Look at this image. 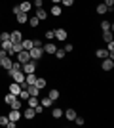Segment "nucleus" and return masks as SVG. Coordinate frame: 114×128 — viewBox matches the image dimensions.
<instances>
[{
  "mask_svg": "<svg viewBox=\"0 0 114 128\" xmlns=\"http://www.w3.org/2000/svg\"><path fill=\"white\" fill-rule=\"evenodd\" d=\"M36 69H38V63L36 61H27V63H21V71L25 73V75H29V73H36Z\"/></svg>",
  "mask_w": 114,
  "mask_h": 128,
  "instance_id": "nucleus-1",
  "label": "nucleus"
},
{
  "mask_svg": "<svg viewBox=\"0 0 114 128\" xmlns=\"http://www.w3.org/2000/svg\"><path fill=\"white\" fill-rule=\"evenodd\" d=\"M29 56H31V59L33 61H42V58H44V50L42 48H31L29 50Z\"/></svg>",
  "mask_w": 114,
  "mask_h": 128,
  "instance_id": "nucleus-2",
  "label": "nucleus"
},
{
  "mask_svg": "<svg viewBox=\"0 0 114 128\" xmlns=\"http://www.w3.org/2000/svg\"><path fill=\"white\" fill-rule=\"evenodd\" d=\"M101 69L103 71H112L114 69V59L112 58H105V59H101Z\"/></svg>",
  "mask_w": 114,
  "mask_h": 128,
  "instance_id": "nucleus-3",
  "label": "nucleus"
},
{
  "mask_svg": "<svg viewBox=\"0 0 114 128\" xmlns=\"http://www.w3.org/2000/svg\"><path fill=\"white\" fill-rule=\"evenodd\" d=\"M10 40H11V44H21V40H23L21 31H10Z\"/></svg>",
  "mask_w": 114,
  "mask_h": 128,
  "instance_id": "nucleus-4",
  "label": "nucleus"
},
{
  "mask_svg": "<svg viewBox=\"0 0 114 128\" xmlns=\"http://www.w3.org/2000/svg\"><path fill=\"white\" fill-rule=\"evenodd\" d=\"M8 118H10V120H13V122H19V118H21V109H10Z\"/></svg>",
  "mask_w": 114,
  "mask_h": 128,
  "instance_id": "nucleus-5",
  "label": "nucleus"
},
{
  "mask_svg": "<svg viewBox=\"0 0 114 128\" xmlns=\"http://www.w3.org/2000/svg\"><path fill=\"white\" fill-rule=\"evenodd\" d=\"M17 61H19V63H27V61H31V56H29L27 50H21V52H17Z\"/></svg>",
  "mask_w": 114,
  "mask_h": 128,
  "instance_id": "nucleus-6",
  "label": "nucleus"
},
{
  "mask_svg": "<svg viewBox=\"0 0 114 128\" xmlns=\"http://www.w3.org/2000/svg\"><path fill=\"white\" fill-rule=\"evenodd\" d=\"M53 32H55V38H57V40H61V42H65L67 36H69V32H67L65 29H53Z\"/></svg>",
  "mask_w": 114,
  "mask_h": 128,
  "instance_id": "nucleus-7",
  "label": "nucleus"
},
{
  "mask_svg": "<svg viewBox=\"0 0 114 128\" xmlns=\"http://www.w3.org/2000/svg\"><path fill=\"white\" fill-rule=\"evenodd\" d=\"M8 92H11L13 96L19 98V92H21V84H17V82H10V84H8Z\"/></svg>",
  "mask_w": 114,
  "mask_h": 128,
  "instance_id": "nucleus-8",
  "label": "nucleus"
},
{
  "mask_svg": "<svg viewBox=\"0 0 114 128\" xmlns=\"http://www.w3.org/2000/svg\"><path fill=\"white\" fill-rule=\"evenodd\" d=\"M34 115H36V113H34V107H27V109L21 113V117L25 118V120H33Z\"/></svg>",
  "mask_w": 114,
  "mask_h": 128,
  "instance_id": "nucleus-9",
  "label": "nucleus"
},
{
  "mask_svg": "<svg viewBox=\"0 0 114 128\" xmlns=\"http://www.w3.org/2000/svg\"><path fill=\"white\" fill-rule=\"evenodd\" d=\"M49 16H53V17H61V16H63V8H61V4H53V6H51Z\"/></svg>",
  "mask_w": 114,
  "mask_h": 128,
  "instance_id": "nucleus-10",
  "label": "nucleus"
},
{
  "mask_svg": "<svg viewBox=\"0 0 114 128\" xmlns=\"http://www.w3.org/2000/svg\"><path fill=\"white\" fill-rule=\"evenodd\" d=\"M42 50H44V54H48V56H53L55 50H57V46H55V44H51V42H48V44H42Z\"/></svg>",
  "mask_w": 114,
  "mask_h": 128,
  "instance_id": "nucleus-11",
  "label": "nucleus"
},
{
  "mask_svg": "<svg viewBox=\"0 0 114 128\" xmlns=\"http://www.w3.org/2000/svg\"><path fill=\"white\" fill-rule=\"evenodd\" d=\"M63 115H65V118H67V120H71V122H72V120H74V117L78 115V113H76V109H74V107H69L67 111H63Z\"/></svg>",
  "mask_w": 114,
  "mask_h": 128,
  "instance_id": "nucleus-12",
  "label": "nucleus"
},
{
  "mask_svg": "<svg viewBox=\"0 0 114 128\" xmlns=\"http://www.w3.org/2000/svg\"><path fill=\"white\" fill-rule=\"evenodd\" d=\"M34 16H36L38 19H40V21H46V19L49 17V14H48L46 10H44V8H36V14H34Z\"/></svg>",
  "mask_w": 114,
  "mask_h": 128,
  "instance_id": "nucleus-13",
  "label": "nucleus"
},
{
  "mask_svg": "<svg viewBox=\"0 0 114 128\" xmlns=\"http://www.w3.org/2000/svg\"><path fill=\"white\" fill-rule=\"evenodd\" d=\"M15 21L19 23V25H25V23L29 21V16L25 12H19V14H15Z\"/></svg>",
  "mask_w": 114,
  "mask_h": 128,
  "instance_id": "nucleus-14",
  "label": "nucleus"
},
{
  "mask_svg": "<svg viewBox=\"0 0 114 128\" xmlns=\"http://www.w3.org/2000/svg\"><path fill=\"white\" fill-rule=\"evenodd\" d=\"M11 63H13V59H11L10 56H4V58H2V67H4V71H10Z\"/></svg>",
  "mask_w": 114,
  "mask_h": 128,
  "instance_id": "nucleus-15",
  "label": "nucleus"
},
{
  "mask_svg": "<svg viewBox=\"0 0 114 128\" xmlns=\"http://www.w3.org/2000/svg\"><path fill=\"white\" fill-rule=\"evenodd\" d=\"M31 8H33V4H31L29 0H23V2H19V10L25 12V14H29V12H31Z\"/></svg>",
  "mask_w": 114,
  "mask_h": 128,
  "instance_id": "nucleus-16",
  "label": "nucleus"
},
{
  "mask_svg": "<svg viewBox=\"0 0 114 128\" xmlns=\"http://www.w3.org/2000/svg\"><path fill=\"white\" fill-rule=\"evenodd\" d=\"M15 100H17V96H13L11 92H8V94H4V103H6V105H8V107H10V105H11V103H13V102H15Z\"/></svg>",
  "mask_w": 114,
  "mask_h": 128,
  "instance_id": "nucleus-17",
  "label": "nucleus"
},
{
  "mask_svg": "<svg viewBox=\"0 0 114 128\" xmlns=\"http://www.w3.org/2000/svg\"><path fill=\"white\" fill-rule=\"evenodd\" d=\"M46 84H48V80L44 78V76H36V82H34V86H36V88L44 90V88H46Z\"/></svg>",
  "mask_w": 114,
  "mask_h": 128,
  "instance_id": "nucleus-18",
  "label": "nucleus"
},
{
  "mask_svg": "<svg viewBox=\"0 0 114 128\" xmlns=\"http://www.w3.org/2000/svg\"><path fill=\"white\" fill-rule=\"evenodd\" d=\"M27 92H29V96H40V92H42V90H40V88H36L34 84H29V86H27Z\"/></svg>",
  "mask_w": 114,
  "mask_h": 128,
  "instance_id": "nucleus-19",
  "label": "nucleus"
},
{
  "mask_svg": "<svg viewBox=\"0 0 114 128\" xmlns=\"http://www.w3.org/2000/svg\"><path fill=\"white\" fill-rule=\"evenodd\" d=\"M95 58H99V59L109 58V52H107V48H97V50H95Z\"/></svg>",
  "mask_w": 114,
  "mask_h": 128,
  "instance_id": "nucleus-20",
  "label": "nucleus"
},
{
  "mask_svg": "<svg viewBox=\"0 0 114 128\" xmlns=\"http://www.w3.org/2000/svg\"><path fill=\"white\" fill-rule=\"evenodd\" d=\"M21 48L29 52V50L33 48V38H23V40H21Z\"/></svg>",
  "mask_w": 114,
  "mask_h": 128,
  "instance_id": "nucleus-21",
  "label": "nucleus"
},
{
  "mask_svg": "<svg viewBox=\"0 0 114 128\" xmlns=\"http://www.w3.org/2000/svg\"><path fill=\"white\" fill-rule=\"evenodd\" d=\"M51 117H53L55 120H59V118L63 117V109H61V107H53V109H51Z\"/></svg>",
  "mask_w": 114,
  "mask_h": 128,
  "instance_id": "nucleus-22",
  "label": "nucleus"
},
{
  "mask_svg": "<svg viewBox=\"0 0 114 128\" xmlns=\"http://www.w3.org/2000/svg\"><path fill=\"white\" fill-rule=\"evenodd\" d=\"M95 12H97L99 16H105V14L109 12V8H107V6H105L103 2H101V4H95Z\"/></svg>",
  "mask_w": 114,
  "mask_h": 128,
  "instance_id": "nucleus-23",
  "label": "nucleus"
},
{
  "mask_svg": "<svg viewBox=\"0 0 114 128\" xmlns=\"http://www.w3.org/2000/svg\"><path fill=\"white\" fill-rule=\"evenodd\" d=\"M59 90H57V88H51V90L48 92V98H51V100H53V102H57V100H59Z\"/></svg>",
  "mask_w": 114,
  "mask_h": 128,
  "instance_id": "nucleus-24",
  "label": "nucleus"
},
{
  "mask_svg": "<svg viewBox=\"0 0 114 128\" xmlns=\"http://www.w3.org/2000/svg\"><path fill=\"white\" fill-rule=\"evenodd\" d=\"M27 23H29L31 27H33V29H36V27L40 25V19H38L36 16H33V17H29V21H27Z\"/></svg>",
  "mask_w": 114,
  "mask_h": 128,
  "instance_id": "nucleus-25",
  "label": "nucleus"
},
{
  "mask_svg": "<svg viewBox=\"0 0 114 128\" xmlns=\"http://www.w3.org/2000/svg\"><path fill=\"white\" fill-rule=\"evenodd\" d=\"M53 56L57 58V61H63V59H65V50H63V48H57Z\"/></svg>",
  "mask_w": 114,
  "mask_h": 128,
  "instance_id": "nucleus-26",
  "label": "nucleus"
},
{
  "mask_svg": "<svg viewBox=\"0 0 114 128\" xmlns=\"http://www.w3.org/2000/svg\"><path fill=\"white\" fill-rule=\"evenodd\" d=\"M107 52H109V58H112V59H114V40L107 42Z\"/></svg>",
  "mask_w": 114,
  "mask_h": 128,
  "instance_id": "nucleus-27",
  "label": "nucleus"
},
{
  "mask_svg": "<svg viewBox=\"0 0 114 128\" xmlns=\"http://www.w3.org/2000/svg\"><path fill=\"white\" fill-rule=\"evenodd\" d=\"M38 103H40L38 96H29V107H36Z\"/></svg>",
  "mask_w": 114,
  "mask_h": 128,
  "instance_id": "nucleus-28",
  "label": "nucleus"
},
{
  "mask_svg": "<svg viewBox=\"0 0 114 128\" xmlns=\"http://www.w3.org/2000/svg\"><path fill=\"white\" fill-rule=\"evenodd\" d=\"M40 105H44V107H51L53 105V100H51V98H42V102H40Z\"/></svg>",
  "mask_w": 114,
  "mask_h": 128,
  "instance_id": "nucleus-29",
  "label": "nucleus"
},
{
  "mask_svg": "<svg viewBox=\"0 0 114 128\" xmlns=\"http://www.w3.org/2000/svg\"><path fill=\"white\" fill-rule=\"evenodd\" d=\"M110 29H112V23L110 21H107V19L101 21V31H110Z\"/></svg>",
  "mask_w": 114,
  "mask_h": 128,
  "instance_id": "nucleus-30",
  "label": "nucleus"
},
{
  "mask_svg": "<svg viewBox=\"0 0 114 128\" xmlns=\"http://www.w3.org/2000/svg\"><path fill=\"white\" fill-rule=\"evenodd\" d=\"M21 107H23V100H19V98H17L15 102L10 105V109H21Z\"/></svg>",
  "mask_w": 114,
  "mask_h": 128,
  "instance_id": "nucleus-31",
  "label": "nucleus"
},
{
  "mask_svg": "<svg viewBox=\"0 0 114 128\" xmlns=\"http://www.w3.org/2000/svg\"><path fill=\"white\" fill-rule=\"evenodd\" d=\"M103 40L105 42H110L112 40V31H103Z\"/></svg>",
  "mask_w": 114,
  "mask_h": 128,
  "instance_id": "nucleus-32",
  "label": "nucleus"
},
{
  "mask_svg": "<svg viewBox=\"0 0 114 128\" xmlns=\"http://www.w3.org/2000/svg\"><path fill=\"white\" fill-rule=\"evenodd\" d=\"M44 36L48 38V40H53V38H55V32L51 31V29H48V31H44Z\"/></svg>",
  "mask_w": 114,
  "mask_h": 128,
  "instance_id": "nucleus-33",
  "label": "nucleus"
},
{
  "mask_svg": "<svg viewBox=\"0 0 114 128\" xmlns=\"http://www.w3.org/2000/svg\"><path fill=\"white\" fill-rule=\"evenodd\" d=\"M63 50H65V54H71L72 50H74V44H71V42H67V44H65V48H63Z\"/></svg>",
  "mask_w": 114,
  "mask_h": 128,
  "instance_id": "nucleus-34",
  "label": "nucleus"
},
{
  "mask_svg": "<svg viewBox=\"0 0 114 128\" xmlns=\"http://www.w3.org/2000/svg\"><path fill=\"white\" fill-rule=\"evenodd\" d=\"M8 120H10V118H8V115H0V126H6V124H8Z\"/></svg>",
  "mask_w": 114,
  "mask_h": 128,
  "instance_id": "nucleus-35",
  "label": "nucleus"
},
{
  "mask_svg": "<svg viewBox=\"0 0 114 128\" xmlns=\"http://www.w3.org/2000/svg\"><path fill=\"white\" fill-rule=\"evenodd\" d=\"M61 4L65 6V8H72V6H74V0H61Z\"/></svg>",
  "mask_w": 114,
  "mask_h": 128,
  "instance_id": "nucleus-36",
  "label": "nucleus"
},
{
  "mask_svg": "<svg viewBox=\"0 0 114 128\" xmlns=\"http://www.w3.org/2000/svg\"><path fill=\"white\" fill-rule=\"evenodd\" d=\"M10 71H21V63H19V61H13V63H11V69Z\"/></svg>",
  "mask_w": 114,
  "mask_h": 128,
  "instance_id": "nucleus-37",
  "label": "nucleus"
},
{
  "mask_svg": "<svg viewBox=\"0 0 114 128\" xmlns=\"http://www.w3.org/2000/svg\"><path fill=\"white\" fill-rule=\"evenodd\" d=\"M72 122H76V124H78V126H82V124L86 122V120H84V117H78V115H76V117H74V120H72Z\"/></svg>",
  "mask_w": 114,
  "mask_h": 128,
  "instance_id": "nucleus-38",
  "label": "nucleus"
},
{
  "mask_svg": "<svg viewBox=\"0 0 114 128\" xmlns=\"http://www.w3.org/2000/svg\"><path fill=\"white\" fill-rule=\"evenodd\" d=\"M0 38L2 40H10V31H2L0 32Z\"/></svg>",
  "mask_w": 114,
  "mask_h": 128,
  "instance_id": "nucleus-39",
  "label": "nucleus"
},
{
  "mask_svg": "<svg viewBox=\"0 0 114 128\" xmlns=\"http://www.w3.org/2000/svg\"><path fill=\"white\" fill-rule=\"evenodd\" d=\"M34 113H36V115H42V113H44V105H40V103H38V105L34 107Z\"/></svg>",
  "mask_w": 114,
  "mask_h": 128,
  "instance_id": "nucleus-40",
  "label": "nucleus"
},
{
  "mask_svg": "<svg viewBox=\"0 0 114 128\" xmlns=\"http://www.w3.org/2000/svg\"><path fill=\"white\" fill-rule=\"evenodd\" d=\"M33 46H34V48H42V40L34 38V40H33Z\"/></svg>",
  "mask_w": 114,
  "mask_h": 128,
  "instance_id": "nucleus-41",
  "label": "nucleus"
},
{
  "mask_svg": "<svg viewBox=\"0 0 114 128\" xmlns=\"http://www.w3.org/2000/svg\"><path fill=\"white\" fill-rule=\"evenodd\" d=\"M103 4L107 6V8H109V10H112V6H114V0H105Z\"/></svg>",
  "mask_w": 114,
  "mask_h": 128,
  "instance_id": "nucleus-42",
  "label": "nucleus"
},
{
  "mask_svg": "<svg viewBox=\"0 0 114 128\" xmlns=\"http://www.w3.org/2000/svg\"><path fill=\"white\" fill-rule=\"evenodd\" d=\"M34 6H36V8H42V6H44V0H34Z\"/></svg>",
  "mask_w": 114,
  "mask_h": 128,
  "instance_id": "nucleus-43",
  "label": "nucleus"
},
{
  "mask_svg": "<svg viewBox=\"0 0 114 128\" xmlns=\"http://www.w3.org/2000/svg\"><path fill=\"white\" fill-rule=\"evenodd\" d=\"M11 12H13V14H19V12H21V10H19V4L13 6V8H11Z\"/></svg>",
  "mask_w": 114,
  "mask_h": 128,
  "instance_id": "nucleus-44",
  "label": "nucleus"
},
{
  "mask_svg": "<svg viewBox=\"0 0 114 128\" xmlns=\"http://www.w3.org/2000/svg\"><path fill=\"white\" fill-rule=\"evenodd\" d=\"M51 2H53V4H61V0H51Z\"/></svg>",
  "mask_w": 114,
  "mask_h": 128,
  "instance_id": "nucleus-45",
  "label": "nucleus"
},
{
  "mask_svg": "<svg viewBox=\"0 0 114 128\" xmlns=\"http://www.w3.org/2000/svg\"><path fill=\"white\" fill-rule=\"evenodd\" d=\"M0 69H2V58H0Z\"/></svg>",
  "mask_w": 114,
  "mask_h": 128,
  "instance_id": "nucleus-46",
  "label": "nucleus"
},
{
  "mask_svg": "<svg viewBox=\"0 0 114 128\" xmlns=\"http://www.w3.org/2000/svg\"><path fill=\"white\" fill-rule=\"evenodd\" d=\"M0 42H2V38H0Z\"/></svg>",
  "mask_w": 114,
  "mask_h": 128,
  "instance_id": "nucleus-47",
  "label": "nucleus"
}]
</instances>
